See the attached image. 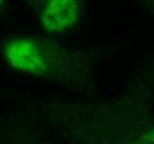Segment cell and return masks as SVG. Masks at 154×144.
<instances>
[{"instance_id": "obj_1", "label": "cell", "mask_w": 154, "mask_h": 144, "mask_svg": "<svg viewBox=\"0 0 154 144\" xmlns=\"http://www.w3.org/2000/svg\"><path fill=\"white\" fill-rule=\"evenodd\" d=\"M4 52L14 70L62 82L84 83L90 77L88 57L45 37L14 35L4 41Z\"/></svg>"}, {"instance_id": "obj_2", "label": "cell", "mask_w": 154, "mask_h": 144, "mask_svg": "<svg viewBox=\"0 0 154 144\" xmlns=\"http://www.w3.org/2000/svg\"><path fill=\"white\" fill-rule=\"evenodd\" d=\"M81 0H40V22L48 32L71 30L80 14Z\"/></svg>"}, {"instance_id": "obj_3", "label": "cell", "mask_w": 154, "mask_h": 144, "mask_svg": "<svg viewBox=\"0 0 154 144\" xmlns=\"http://www.w3.org/2000/svg\"><path fill=\"white\" fill-rule=\"evenodd\" d=\"M131 144H154V127L144 131L143 133Z\"/></svg>"}]
</instances>
